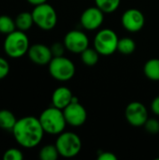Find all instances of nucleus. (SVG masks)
I'll return each mask as SVG.
<instances>
[{
	"instance_id": "obj_1",
	"label": "nucleus",
	"mask_w": 159,
	"mask_h": 160,
	"mask_svg": "<svg viewBox=\"0 0 159 160\" xmlns=\"http://www.w3.org/2000/svg\"><path fill=\"white\" fill-rule=\"evenodd\" d=\"M11 132L16 142L26 149L37 146L45 133L39 119L34 116H25L17 120Z\"/></svg>"
},
{
	"instance_id": "obj_2",
	"label": "nucleus",
	"mask_w": 159,
	"mask_h": 160,
	"mask_svg": "<svg viewBox=\"0 0 159 160\" xmlns=\"http://www.w3.org/2000/svg\"><path fill=\"white\" fill-rule=\"evenodd\" d=\"M38 119L44 132L51 135H59L65 130L66 125L67 124L63 110L54 106L44 110Z\"/></svg>"
},
{
	"instance_id": "obj_3",
	"label": "nucleus",
	"mask_w": 159,
	"mask_h": 160,
	"mask_svg": "<svg viewBox=\"0 0 159 160\" xmlns=\"http://www.w3.org/2000/svg\"><path fill=\"white\" fill-rule=\"evenodd\" d=\"M3 47L5 53L8 57L13 59L21 58L28 52L30 48L29 38L23 31L16 29L6 36Z\"/></svg>"
},
{
	"instance_id": "obj_4",
	"label": "nucleus",
	"mask_w": 159,
	"mask_h": 160,
	"mask_svg": "<svg viewBox=\"0 0 159 160\" xmlns=\"http://www.w3.org/2000/svg\"><path fill=\"white\" fill-rule=\"evenodd\" d=\"M59 155L66 158L76 157L82 150V141L73 132H62L58 135L55 142Z\"/></svg>"
},
{
	"instance_id": "obj_5",
	"label": "nucleus",
	"mask_w": 159,
	"mask_h": 160,
	"mask_svg": "<svg viewBox=\"0 0 159 160\" xmlns=\"http://www.w3.org/2000/svg\"><path fill=\"white\" fill-rule=\"evenodd\" d=\"M32 16L34 23L40 29L49 31L55 27L57 23V14L52 6L48 3H43L35 6Z\"/></svg>"
},
{
	"instance_id": "obj_6",
	"label": "nucleus",
	"mask_w": 159,
	"mask_h": 160,
	"mask_svg": "<svg viewBox=\"0 0 159 160\" xmlns=\"http://www.w3.org/2000/svg\"><path fill=\"white\" fill-rule=\"evenodd\" d=\"M48 66L51 76L59 82L69 81L75 75V65L70 59L63 55L52 57Z\"/></svg>"
},
{
	"instance_id": "obj_7",
	"label": "nucleus",
	"mask_w": 159,
	"mask_h": 160,
	"mask_svg": "<svg viewBox=\"0 0 159 160\" xmlns=\"http://www.w3.org/2000/svg\"><path fill=\"white\" fill-rule=\"evenodd\" d=\"M119 38L112 29H102L95 37L94 48L101 55H111L117 51Z\"/></svg>"
},
{
	"instance_id": "obj_8",
	"label": "nucleus",
	"mask_w": 159,
	"mask_h": 160,
	"mask_svg": "<svg viewBox=\"0 0 159 160\" xmlns=\"http://www.w3.org/2000/svg\"><path fill=\"white\" fill-rule=\"evenodd\" d=\"M66 121L72 127L82 126L87 118V112L85 108L78 101L77 98H73L70 104H68L63 110Z\"/></svg>"
},
{
	"instance_id": "obj_9",
	"label": "nucleus",
	"mask_w": 159,
	"mask_h": 160,
	"mask_svg": "<svg viewBox=\"0 0 159 160\" xmlns=\"http://www.w3.org/2000/svg\"><path fill=\"white\" fill-rule=\"evenodd\" d=\"M66 49L74 53H82L89 47L88 37L82 31L71 30L67 33L64 38Z\"/></svg>"
},
{
	"instance_id": "obj_10",
	"label": "nucleus",
	"mask_w": 159,
	"mask_h": 160,
	"mask_svg": "<svg viewBox=\"0 0 159 160\" xmlns=\"http://www.w3.org/2000/svg\"><path fill=\"white\" fill-rule=\"evenodd\" d=\"M125 115L127 122L133 127H142L148 120L146 107L138 101H133L127 106Z\"/></svg>"
},
{
	"instance_id": "obj_11",
	"label": "nucleus",
	"mask_w": 159,
	"mask_h": 160,
	"mask_svg": "<svg viewBox=\"0 0 159 160\" xmlns=\"http://www.w3.org/2000/svg\"><path fill=\"white\" fill-rule=\"evenodd\" d=\"M123 26L129 32H138L142 29L145 23L143 13L137 8L126 10L122 16Z\"/></svg>"
},
{
	"instance_id": "obj_12",
	"label": "nucleus",
	"mask_w": 159,
	"mask_h": 160,
	"mask_svg": "<svg viewBox=\"0 0 159 160\" xmlns=\"http://www.w3.org/2000/svg\"><path fill=\"white\" fill-rule=\"evenodd\" d=\"M104 21V12L96 7L86 8L81 16V23L87 30L97 29Z\"/></svg>"
},
{
	"instance_id": "obj_13",
	"label": "nucleus",
	"mask_w": 159,
	"mask_h": 160,
	"mask_svg": "<svg viewBox=\"0 0 159 160\" xmlns=\"http://www.w3.org/2000/svg\"><path fill=\"white\" fill-rule=\"evenodd\" d=\"M27 54L29 59L34 64L38 66L49 65V63L53 57L51 48L40 43L31 45Z\"/></svg>"
},
{
	"instance_id": "obj_14",
	"label": "nucleus",
	"mask_w": 159,
	"mask_h": 160,
	"mask_svg": "<svg viewBox=\"0 0 159 160\" xmlns=\"http://www.w3.org/2000/svg\"><path fill=\"white\" fill-rule=\"evenodd\" d=\"M73 95L70 89L65 86H61L56 88L52 96V106L64 110L68 104L71 103L73 99Z\"/></svg>"
},
{
	"instance_id": "obj_15",
	"label": "nucleus",
	"mask_w": 159,
	"mask_h": 160,
	"mask_svg": "<svg viewBox=\"0 0 159 160\" xmlns=\"http://www.w3.org/2000/svg\"><path fill=\"white\" fill-rule=\"evenodd\" d=\"M15 24L18 30H21L23 32L29 30L33 26V24H35L32 12L23 11V12L19 13L15 18Z\"/></svg>"
},
{
	"instance_id": "obj_16",
	"label": "nucleus",
	"mask_w": 159,
	"mask_h": 160,
	"mask_svg": "<svg viewBox=\"0 0 159 160\" xmlns=\"http://www.w3.org/2000/svg\"><path fill=\"white\" fill-rule=\"evenodd\" d=\"M17 119L14 113L8 110H0V128L7 131H11L14 128Z\"/></svg>"
},
{
	"instance_id": "obj_17",
	"label": "nucleus",
	"mask_w": 159,
	"mask_h": 160,
	"mask_svg": "<svg viewBox=\"0 0 159 160\" xmlns=\"http://www.w3.org/2000/svg\"><path fill=\"white\" fill-rule=\"evenodd\" d=\"M145 76L151 81H159V59L153 58L148 60L143 68Z\"/></svg>"
},
{
	"instance_id": "obj_18",
	"label": "nucleus",
	"mask_w": 159,
	"mask_h": 160,
	"mask_svg": "<svg viewBox=\"0 0 159 160\" xmlns=\"http://www.w3.org/2000/svg\"><path fill=\"white\" fill-rule=\"evenodd\" d=\"M81 58L83 64L89 67H93L97 65V63L98 62L99 53L96 49H91L88 47L81 53Z\"/></svg>"
},
{
	"instance_id": "obj_19",
	"label": "nucleus",
	"mask_w": 159,
	"mask_h": 160,
	"mask_svg": "<svg viewBox=\"0 0 159 160\" xmlns=\"http://www.w3.org/2000/svg\"><path fill=\"white\" fill-rule=\"evenodd\" d=\"M16 29L15 20L8 15H0V34L7 36Z\"/></svg>"
},
{
	"instance_id": "obj_20",
	"label": "nucleus",
	"mask_w": 159,
	"mask_h": 160,
	"mask_svg": "<svg viewBox=\"0 0 159 160\" xmlns=\"http://www.w3.org/2000/svg\"><path fill=\"white\" fill-rule=\"evenodd\" d=\"M59 156L60 155L55 144H47L43 146L38 154L41 160H56Z\"/></svg>"
},
{
	"instance_id": "obj_21",
	"label": "nucleus",
	"mask_w": 159,
	"mask_h": 160,
	"mask_svg": "<svg viewBox=\"0 0 159 160\" xmlns=\"http://www.w3.org/2000/svg\"><path fill=\"white\" fill-rule=\"evenodd\" d=\"M135 50H136V43L132 38H123L119 39L117 51L120 52L121 53L128 55V54L133 53Z\"/></svg>"
},
{
	"instance_id": "obj_22",
	"label": "nucleus",
	"mask_w": 159,
	"mask_h": 160,
	"mask_svg": "<svg viewBox=\"0 0 159 160\" xmlns=\"http://www.w3.org/2000/svg\"><path fill=\"white\" fill-rule=\"evenodd\" d=\"M95 3L104 13H112L119 8L121 0H95Z\"/></svg>"
},
{
	"instance_id": "obj_23",
	"label": "nucleus",
	"mask_w": 159,
	"mask_h": 160,
	"mask_svg": "<svg viewBox=\"0 0 159 160\" xmlns=\"http://www.w3.org/2000/svg\"><path fill=\"white\" fill-rule=\"evenodd\" d=\"M4 160H22L23 159V154L22 152L18 148H9L7 149L4 155Z\"/></svg>"
},
{
	"instance_id": "obj_24",
	"label": "nucleus",
	"mask_w": 159,
	"mask_h": 160,
	"mask_svg": "<svg viewBox=\"0 0 159 160\" xmlns=\"http://www.w3.org/2000/svg\"><path fill=\"white\" fill-rule=\"evenodd\" d=\"M144 128L148 133L157 134L159 132V121L155 118H151V119L148 118V120L144 124Z\"/></svg>"
},
{
	"instance_id": "obj_25",
	"label": "nucleus",
	"mask_w": 159,
	"mask_h": 160,
	"mask_svg": "<svg viewBox=\"0 0 159 160\" xmlns=\"http://www.w3.org/2000/svg\"><path fill=\"white\" fill-rule=\"evenodd\" d=\"M9 68H10L8 62L5 58L0 56V80H3L7 76L9 72Z\"/></svg>"
},
{
	"instance_id": "obj_26",
	"label": "nucleus",
	"mask_w": 159,
	"mask_h": 160,
	"mask_svg": "<svg viewBox=\"0 0 159 160\" xmlns=\"http://www.w3.org/2000/svg\"><path fill=\"white\" fill-rule=\"evenodd\" d=\"M65 44H61L59 42H55L52 45L51 47V50H52V55L53 57L54 56H62L64 54V52H65Z\"/></svg>"
},
{
	"instance_id": "obj_27",
	"label": "nucleus",
	"mask_w": 159,
	"mask_h": 160,
	"mask_svg": "<svg viewBox=\"0 0 159 160\" xmlns=\"http://www.w3.org/2000/svg\"><path fill=\"white\" fill-rule=\"evenodd\" d=\"M98 160H117V158L112 152H102L97 156Z\"/></svg>"
},
{
	"instance_id": "obj_28",
	"label": "nucleus",
	"mask_w": 159,
	"mask_h": 160,
	"mask_svg": "<svg viewBox=\"0 0 159 160\" xmlns=\"http://www.w3.org/2000/svg\"><path fill=\"white\" fill-rule=\"evenodd\" d=\"M151 109H152V111H153V112L155 114L159 115V97H157L153 100V102L151 104Z\"/></svg>"
},
{
	"instance_id": "obj_29",
	"label": "nucleus",
	"mask_w": 159,
	"mask_h": 160,
	"mask_svg": "<svg viewBox=\"0 0 159 160\" xmlns=\"http://www.w3.org/2000/svg\"><path fill=\"white\" fill-rule=\"evenodd\" d=\"M26 1L33 6H37V5H40L43 3H47L48 0H26Z\"/></svg>"
}]
</instances>
